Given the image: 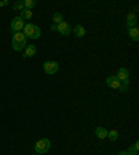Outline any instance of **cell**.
<instances>
[{
	"label": "cell",
	"instance_id": "1",
	"mask_svg": "<svg viewBox=\"0 0 139 155\" xmlns=\"http://www.w3.org/2000/svg\"><path fill=\"white\" fill-rule=\"evenodd\" d=\"M23 33L26 36V38L38 39L39 36H40V29H39L36 25H33V24H26V25L24 26V32Z\"/></svg>",
	"mask_w": 139,
	"mask_h": 155
},
{
	"label": "cell",
	"instance_id": "2",
	"mask_svg": "<svg viewBox=\"0 0 139 155\" xmlns=\"http://www.w3.org/2000/svg\"><path fill=\"white\" fill-rule=\"evenodd\" d=\"M24 26H25V24H24V19L21 18V17H16V18L11 21V24H10V29H11V32H14V33L21 32L24 29Z\"/></svg>",
	"mask_w": 139,
	"mask_h": 155
},
{
	"label": "cell",
	"instance_id": "3",
	"mask_svg": "<svg viewBox=\"0 0 139 155\" xmlns=\"http://www.w3.org/2000/svg\"><path fill=\"white\" fill-rule=\"evenodd\" d=\"M49 148H50V141H49L47 139L39 140L35 144V151L38 152V154H45V152L49 151Z\"/></svg>",
	"mask_w": 139,
	"mask_h": 155
},
{
	"label": "cell",
	"instance_id": "4",
	"mask_svg": "<svg viewBox=\"0 0 139 155\" xmlns=\"http://www.w3.org/2000/svg\"><path fill=\"white\" fill-rule=\"evenodd\" d=\"M43 69H45L46 74L53 75L58 71V64L56 61H46L45 64H43Z\"/></svg>",
	"mask_w": 139,
	"mask_h": 155
},
{
	"label": "cell",
	"instance_id": "5",
	"mask_svg": "<svg viewBox=\"0 0 139 155\" xmlns=\"http://www.w3.org/2000/svg\"><path fill=\"white\" fill-rule=\"evenodd\" d=\"M57 31L61 33V35L68 36L70 33H71V26H70V24H68V22L63 21L61 24H58V25H57Z\"/></svg>",
	"mask_w": 139,
	"mask_h": 155
},
{
	"label": "cell",
	"instance_id": "6",
	"mask_svg": "<svg viewBox=\"0 0 139 155\" xmlns=\"http://www.w3.org/2000/svg\"><path fill=\"white\" fill-rule=\"evenodd\" d=\"M106 83L111 87V89H120L121 87V82L117 79L116 76H109L106 79Z\"/></svg>",
	"mask_w": 139,
	"mask_h": 155
},
{
	"label": "cell",
	"instance_id": "7",
	"mask_svg": "<svg viewBox=\"0 0 139 155\" xmlns=\"http://www.w3.org/2000/svg\"><path fill=\"white\" fill-rule=\"evenodd\" d=\"M117 79L120 82H125V81H128L130 79V71L127 69V68H121L120 71H118V75H117Z\"/></svg>",
	"mask_w": 139,
	"mask_h": 155
},
{
	"label": "cell",
	"instance_id": "8",
	"mask_svg": "<svg viewBox=\"0 0 139 155\" xmlns=\"http://www.w3.org/2000/svg\"><path fill=\"white\" fill-rule=\"evenodd\" d=\"M36 54V47L33 45H26L25 51H24V57H33Z\"/></svg>",
	"mask_w": 139,
	"mask_h": 155
},
{
	"label": "cell",
	"instance_id": "9",
	"mask_svg": "<svg viewBox=\"0 0 139 155\" xmlns=\"http://www.w3.org/2000/svg\"><path fill=\"white\" fill-rule=\"evenodd\" d=\"M136 24V14L135 13H130L128 17H127V25H128V29L134 28Z\"/></svg>",
	"mask_w": 139,
	"mask_h": 155
},
{
	"label": "cell",
	"instance_id": "10",
	"mask_svg": "<svg viewBox=\"0 0 139 155\" xmlns=\"http://www.w3.org/2000/svg\"><path fill=\"white\" fill-rule=\"evenodd\" d=\"M128 35H130V38L132 39V40L138 42V40H139V29L136 28V26L130 28V29H128Z\"/></svg>",
	"mask_w": 139,
	"mask_h": 155
},
{
	"label": "cell",
	"instance_id": "11",
	"mask_svg": "<svg viewBox=\"0 0 139 155\" xmlns=\"http://www.w3.org/2000/svg\"><path fill=\"white\" fill-rule=\"evenodd\" d=\"M13 42H26V36L24 35L23 32H17V33H14V36H13Z\"/></svg>",
	"mask_w": 139,
	"mask_h": 155
},
{
	"label": "cell",
	"instance_id": "12",
	"mask_svg": "<svg viewBox=\"0 0 139 155\" xmlns=\"http://www.w3.org/2000/svg\"><path fill=\"white\" fill-rule=\"evenodd\" d=\"M74 33H75V36H78V38H82V36L86 33V31H85V28L82 25H77L74 29Z\"/></svg>",
	"mask_w": 139,
	"mask_h": 155
},
{
	"label": "cell",
	"instance_id": "13",
	"mask_svg": "<svg viewBox=\"0 0 139 155\" xmlns=\"http://www.w3.org/2000/svg\"><path fill=\"white\" fill-rule=\"evenodd\" d=\"M95 133H96V136L99 137V139H106L107 137V130L103 129V127H96Z\"/></svg>",
	"mask_w": 139,
	"mask_h": 155
},
{
	"label": "cell",
	"instance_id": "14",
	"mask_svg": "<svg viewBox=\"0 0 139 155\" xmlns=\"http://www.w3.org/2000/svg\"><path fill=\"white\" fill-rule=\"evenodd\" d=\"M21 18L23 19H31L32 18V11L28 8H24L23 11H21Z\"/></svg>",
	"mask_w": 139,
	"mask_h": 155
},
{
	"label": "cell",
	"instance_id": "15",
	"mask_svg": "<svg viewBox=\"0 0 139 155\" xmlns=\"http://www.w3.org/2000/svg\"><path fill=\"white\" fill-rule=\"evenodd\" d=\"M63 21H64V18H63V15L60 13H54V14H53V24L58 25V24H61Z\"/></svg>",
	"mask_w": 139,
	"mask_h": 155
},
{
	"label": "cell",
	"instance_id": "16",
	"mask_svg": "<svg viewBox=\"0 0 139 155\" xmlns=\"http://www.w3.org/2000/svg\"><path fill=\"white\" fill-rule=\"evenodd\" d=\"M138 150H139V143L136 141L135 144L131 145L130 148H128V151H127V152H130V155H136V154H138Z\"/></svg>",
	"mask_w": 139,
	"mask_h": 155
},
{
	"label": "cell",
	"instance_id": "17",
	"mask_svg": "<svg viewBox=\"0 0 139 155\" xmlns=\"http://www.w3.org/2000/svg\"><path fill=\"white\" fill-rule=\"evenodd\" d=\"M36 6V0H25L24 2V7L28 10H32V7Z\"/></svg>",
	"mask_w": 139,
	"mask_h": 155
},
{
	"label": "cell",
	"instance_id": "18",
	"mask_svg": "<svg viewBox=\"0 0 139 155\" xmlns=\"http://www.w3.org/2000/svg\"><path fill=\"white\" fill-rule=\"evenodd\" d=\"M107 137L110 140H113V141H116L118 139V132L117 130H110V132H107Z\"/></svg>",
	"mask_w": 139,
	"mask_h": 155
},
{
	"label": "cell",
	"instance_id": "19",
	"mask_svg": "<svg viewBox=\"0 0 139 155\" xmlns=\"http://www.w3.org/2000/svg\"><path fill=\"white\" fill-rule=\"evenodd\" d=\"M14 8L23 11V10L25 8V7H24V2H16V3H14Z\"/></svg>",
	"mask_w": 139,
	"mask_h": 155
},
{
	"label": "cell",
	"instance_id": "20",
	"mask_svg": "<svg viewBox=\"0 0 139 155\" xmlns=\"http://www.w3.org/2000/svg\"><path fill=\"white\" fill-rule=\"evenodd\" d=\"M7 4H9V2H7V0H3V2H0V7L7 6Z\"/></svg>",
	"mask_w": 139,
	"mask_h": 155
},
{
	"label": "cell",
	"instance_id": "21",
	"mask_svg": "<svg viewBox=\"0 0 139 155\" xmlns=\"http://www.w3.org/2000/svg\"><path fill=\"white\" fill-rule=\"evenodd\" d=\"M118 155H130V152H127V151H120V152H118Z\"/></svg>",
	"mask_w": 139,
	"mask_h": 155
},
{
	"label": "cell",
	"instance_id": "22",
	"mask_svg": "<svg viewBox=\"0 0 139 155\" xmlns=\"http://www.w3.org/2000/svg\"><path fill=\"white\" fill-rule=\"evenodd\" d=\"M50 29H52V31H57V25H56V24H53V25L50 26Z\"/></svg>",
	"mask_w": 139,
	"mask_h": 155
}]
</instances>
